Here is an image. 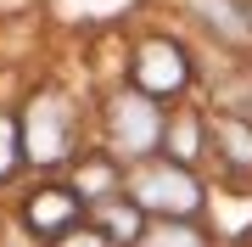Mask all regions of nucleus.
<instances>
[{"mask_svg":"<svg viewBox=\"0 0 252 247\" xmlns=\"http://www.w3.org/2000/svg\"><path fill=\"white\" fill-rule=\"evenodd\" d=\"M124 197L135 202V208H146V213H162V219H190V213L202 208L196 174L185 163H174V157H146V163H135Z\"/></svg>","mask_w":252,"mask_h":247,"instance_id":"nucleus-1","label":"nucleus"},{"mask_svg":"<svg viewBox=\"0 0 252 247\" xmlns=\"http://www.w3.org/2000/svg\"><path fill=\"white\" fill-rule=\"evenodd\" d=\"M157 135H162V118H157V107H152L140 90L112 101V146H118V157L146 163V152L157 146Z\"/></svg>","mask_w":252,"mask_h":247,"instance_id":"nucleus-2","label":"nucleus"},{"mask_svg":"<svg viewBox=\"0 0 252 247\" xmlns=\"http://www.w3.org/2000/svg\"><path fill=\"white\" fill-rule=\"evenodd\" d=\"M67 107L56 96H39L34 107H28V124H23V152L34 157V163H62L67 157Z\"/></svg>","mask_w":252,"mask_h":247,"instance_id":"nucleus-3","label":"nucleus"},{"mask_svg":"<svg viewBox=\"0 0 252 247\" xmlns=\"http://www.w3.org/2000/svg\"><path fill=\"white\" fill-rule=\"evenodd\" d=\"M190 79V62L174 39H146L140 56H135V84L140 96H168V90H185Z\"/></svg>","mask_w":252,"mask_h":247,"instance_id":"nucleus-4","label":"nucleus"},{"mask_svg":"<svg viewBox=\"0 0 252 247\" xmlns=\"http://www.w3.org/2000/svg\"><path fill=\"white\" fill-rule=\"evenodd\" d=\"M95 213H101V225H107V230H101V236H112V242H140V208H135V202H118V197H95Z\"/></svg>","mask_w":252,"mask_h":247,"instance_id":"nucleus-5","label":"nucleus"},{"mask_svg":"<svg viewBox=\"0 0 252 247\" xmlns=\"http://www.w3.org/2000/svg\"><path fill=\"white\" fill-rule=\"evenodd\" d=\"M190 6H196V11H202V23H207V28H219L224 39H247V34H252L241 0H190Z\"/></svg>","mask_w":252,"mask_h":247,"instance_id":"nucleus-6","label":"nucleus"},{"mask_svg":"<svg viewBox=\"0 0 252 247\" xmlns=\"http://www.w3.org/2000/svg\"><path fill=\"white\" fill-rule=\"evenodd\" d=\"M213 141H219V152H224L230 169H252V124H241V118H219Z\"/></svg>","mask_w":252,"mask_h":247,"instance_id":"nucleus-7","label":"nucleus"},{"mask_svg":"<svg viewBox=\"0 0 252 247\" xmlns=\"http://www.w3.org/2000/svg\"><path fill=\"white\" fill-rule=\"evenodd\" d=\"M135 247H207L190 225H174V219H162V225H152V230H140V242Z\"/></svg>","mask_w":252,"mask_h":247,"instance_id":"nucleus-8","label":"nucleus"},{"mask_svg":"<svg viewBox=\"0 0 252 247\" xmlns=\"http://www.w3.org/2000/svg\"><path fill=\"white\" fill-rule=\"evenodd\" d=\"M51 202H34V225H56V219H67L73 213V202H67V191H45Z\"/></svg>","mask_w":252,"mask_h":247,"instance_id":"nucleus-9","label":"nucleus"},{"mask_svg":"<svg viewBox=\"0 0 252 247\" xmlns=\"http://www.w3.org/2000/svg\"><path fill=\"white\" fill-rule=\"evenodd\" d=\"M56 247H118V242H112V236H101V230H67Z\"/></svg>","mask_w":252,"mask_h":247,"instance_id":"nucleus-10","label":"nucleus"},{"mask_svg":"<svg viewBox=\"0 0 252 247\" xmlns=\"http://www.w3.org/2000/svg\"><path fill=\"white\" fill-rule=\"evenodd\" d=\"M17 163V124H0V174H11Z\"/></svg>","mask_w":252,"mask_h":247,"instance_id":"nucleus-11","label":"nucleus"}]
</instances>
